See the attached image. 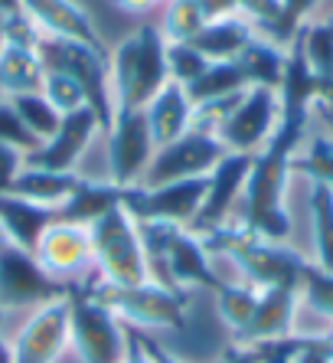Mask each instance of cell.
<instances>
[{
  "label": "cell",
  "instance_id": "obj_16",
  "mask_svg": "<svg viewBox=\"0 0 333 363\" xmlns=\"http://www.w3.org/2000/svg\"><path fill=\"white\" fill-rule=\"evenodd\" d=\"M252 157L255 154H235L229 151L216 167L209 170V186H206V200H203L196 220H193V233L203 236L209 229H216L225 223L229 210L235 206V196L245 194L249 184V170H252Z\"/></svg>",
  "mask_w": 333,
  "mask_h": 363
},
{
  "label": "cell",
  "instance_id": "obj_38",
  "mask_svg": "<svg viewBox=\"0 0 333 363\" xmlns=\"http://www.w3.org/2000/svg\"><path fill=\"white\" fill-rule=\"evenodd\" d=\"M4 40L7 46H23V50H36L43 40V33L36 30V23L26 17L23 10L13 17H4Z\"/></svg>",
  "mask_w": 333,
  "mask_h": 363
},
{
  "label": "cell",
  "instance_id": "obj_39",
  "mask_svg": "<svg viewBox=\"0 0 333 363\" xmlns=\"http://www.w3.org/2000/svg\"><path fill=\"white\" fill-rule=\"evenodd\" d=\"M20 170H23V151L0 144V196L10 194V186H13Z\"/></svg>",
  "mask_w": 333,
  "mask_h": 363
},
{
  "label": "cell",
  "instance_id": "obj_42",
  "mask_svg": "<svg viewBox=\"0 0 333 363\" xmlns=\"http://www.w3.org/2000/svg\"><path fill=\"white\" fill-rule=\"evenodd\" d=\"M137 340H141L144 354H147V360H150V363H184V360H180V357H174V354H170L166 347H160L157 340H147V337H141V334H137Z\"/></svg>",
  "mask_w": 333,
  "mask_h": 363
},
{
  "label": "cell",
  "instance_id": "obj_11",
  "mask_svg": "<svg viewBox=\"0 0 333 363\" xmlns=\"http://www.w3.org/2000/svg\"><path fill=\"white\" fill-rule=\"evenodd\" d=\"M281 118V99L278 89H265V85H252L245 89L242 101L232 108V115L222 121L216 138L222 141L225 151L235 154H259L278 128Z\"/></svg>",
  "mask_w": 333,
  "mask_h": 363
},
{
  "label": "cell",
  "instance_id": "obj_1",
  "mask_svg": "<svg viewBox=\"0 0 333 363\" xmlns=\"http://www.w3.org/2000/svg\"><path fill=\"white\" fill-rule=\"evenodd\" d=\"M203 242H206V249L213 255L232 259L235 269L245 275V281L255 285L259 291L275 288V285H291L300 291V279H304L307 259L291 252L284 242L261 239L245 223L242 226H225L222 223V226L203 233Z\"/></svg>",
  "mask_w": 333,
  "mask_h": 363
},
{
  "label": "cell",
  "instance_id": "obj_22",
  "mask_svg": "<svg viewBox=\"0 0 333 363\" xmlns=\"http://www.w3.org/2000/svg\"><path fill=\"white\" fill-rule=\"evenodd\" d=\"M115 206H121V186H115L111 180H101L98 184V180L79 177L69 200L62 206H56V216L66 223H79V226H92L95 220H101Z\"/></svg>",
  "mask_w": 333,
  "mask_h": 363
},
{
  "label": "cell",
  "instance_id": "obj_12",
  "mask_svg": "<svg viewBox=\"0 0 333 363\" xmlns=\"http://www.w3.org/2000/svg\"><path fill=\"white\" fill-rule=\"evenodd\" d=\"M154 151L144 111H118L108 131V180L121 190L141 184Z\"/></svg>",
  "mask_w": 333,
  "mask_h": 363
},
{
  "label": "cell",
  "instance_id": "obj_10",
  "mask_svg": "<svg viewBox=\"0 0 333 363\" xmlns=\"http://www.w3.org/2000/svg\"><path fill=\"white\" fill-rule=\"evenodd\" d=\"M225 147L216 135H206L200 128H190L184 138L164 144L154 151L147 170H144L141 184L134 186H160L174 184V180H193V177H209V170L225 157Z\"/></svg>",
  "mask_w": 333,
  "mask_h": 363
},
{
  "label": "cell",
  "instance_id": "obj_28",
  "mask_svg": "<svg viewBox=\"0 0 333 363\" xmlns=\"http://www.w3.org/2000/svg\"><path fill=\"white\" fill-rule=\"evenodd\" d=\"M10 101V108L17 111V118L26 125V131L36 138V141H50L56 135L59 121H62V111L52 105L50 99L43 92H23V95H13Z\"/></svg>",
  "mask_w": 333,
  "mask_h": 363
},
{
  "label": "cell",
  "instance_id": "obj_6",
  "mask_svg": "<svg viewBox=\"0 0 333 363\" xmlns=\"http://www.w3.org/2000/svg\"><path fill=\"white\" fill-rule=\"evenodd\" d=\"M92 291L131 328L184 330L186 328V295L176 288L141 281V285H105L101 279L89 281Z\"/></svg>",
  "mask_w": 333,
  "mask_h": 363
},
{
  "label": "cell",
  "instance_id": "obj_31",
  "mask_svg": "<svg viewBox=\"0 0 333 363\" xmlns=\"http://www.w3.org/2000/svg\"><path fill=\"white\" fill-rule=\"evenodd\" d=\"M203 26H206V13L200 0H166L164 23H160L166 43H190Z\"/></svg>",
  "mask_w": 333,
  "mask_h": 363
},
{
  "label": "cell",
  "instance_id": "obj_8",
  "mask_svg": "<svg viewBox=\"0 0 333 363\" xmlns=\"http://www.w3.org/2000/svg\"><path fill=\"white\" fill-rule=\"evenodd\" d=\"M209 177L174 180L160 186H125L121 206L137 223H174V226H193L203 200H206Z\"/></svg>",
  "mask_w": 333,
  "mask_h": 363
},
{
  "label": "cell",
  "instance_id": "obj_47",
  "mask_svg": "<svg viewBox=\"0 0 333 363\" xmlns=\"http://www.w3.org/2000/svg\"><path fill=\"white\" fill-rule=\"evenodd\" d=\"M0 363H13V344L0 334Z\"/></svg>",
  "mask_w": 333,
  "mask_h": 363
},
{
  "label": "cell",
  "instance_id": "obj_14",
  "mask_svg": "<svg viewBox=\"0 0 333 363\" xmlns=\"http://www.w3.org/2000/svg\"><path fill=\"white\" fill-rule=\"evenodd\" d=\"M10 344L13 363H56L69 347V295L36 308Z\"/></svg>",
  "mask_w": 333,
  "mask_h": 363
},
{
  "label": "cell",
  "instance_id": "obj_7",
  "mask_svg": "<svg viewBox=\"0 0 333 363\" xmlns=\"http://www.w3.org/2000/svg\"><path fill=\"white\" fill-rule=\"evenodd\" d=\"M66 295L69 285L52 279L33 252L13 242L0 245V311H36Z\"/></svg>",
  "mask_w": 333,
  "mask_h": 363
},
{
  "label": "cell",
  "instance_id": "obj_15",
  "mask_svg": "<svg viewBox=\"0 0 333 363\" xmlns=\"http://www.w3.org/2000/svg\"><path fill=\"white\" fill-rule=\"evenodd\" d=\"M95 131H101V125L89 105L79 111H69V115H62L56 135L50 141H43L36 151L23 154V164L26 167L52 170V174H72V167L79 164L85 147L92 144Z\"/></svg>",
  "mask_w": 333,
  "mask_h": 363
},
{
  "label": "cell",
  "instance_id": "obj_30",
  "mask_svg": "<svg viewBox=\"0 0 333 363\" xmlns=\"http://www.w3.org/2000/svg\"><path fill=\"white\" fill-rule=\"evenodd\" d=\"M259 288L255 285H232V281H222V288L216 291V308H219V318L229 330H232V337L239 330H245V324L252 321V314H255V304H259Z\"/></svg>",
  "mask_w": 333,
  "mask_h": 363
},
{
  "label": "cell",
  "instance_id": "obj_23",
  "mask_svg": "<svg viewBox=\"0 0 333 363\" xmlns=\"http://www.w3.org/2000/svg\"><path fill=\"white\" fill-rule=\"evenodd\" d=\"M43 76H46V69H43L36 50L4 46V52H0V101L23 92H40Z\"/></svg>",
  "mask_w": 333,
  "mask_h": 363
},
{
  "label": "cell",
  "instance_id": "obj_36",
  "mask_svg": "<svg viewBox=\"0 0 333 363\" xmlns=\"http://www.w3.org/2000/svg\"><path fill=\"white\" fill-rule=\"evenodd\" d=\"M46 99L56 105L62 115H69V111H79L85 108V95L82 89H79V82H75L72 76H66V72H46L43 76V89H40Z\"/></svg>",
  "mask_w": 333,
  "mask_h": 363
},
{
  "label": "cell",
  "instance_id": "obj_26",
  "mask_svg": "<svg viewBox=\"0 0 333 363\" xmlns=\"http://www.w3.org/2000/svg\"><path fill=\"white\" fill-rule=\"evenodd\" d=\"M252 89L242 66L235 60L229 62H209V69L203 72L196 82L186 85V92H190L193 105H203V101H216V99H229L235 92H245Z\"/></svg>",
  "mask_w": 333,
  "mask_h": 363
},
{
  "label": "cell",
  "instance_id": "obj_2",
  "mask_svg": "<svg viewBox=\"0 0 333 363\" xmlns=\"http://www.w3.org/2000/svg\"><path fill=\"white\" fill-rule=\"evenodd\" d=\"M111 95L118 111H144L154 95L170 82L166 40L160 26L144 23L108 52Z\"/></svg>",
  "mask_w": 333,
  "mask_h": 363
},
{
  "label": "cell",
  "instance_id": "obj_24",
  "mask_svg": "<svg viewBox=\"0 0 333 363\" xmlns=\"http://www.w3.org/2000/svg\"><path fill=\"white\" fill-rule=\"evenodd\" d=\"M79 177L75 174H52V170H40V167H26L17 174L10 194L23 196V200L43 203V206H62L69 200V194L75 190Z\"/></svg>",
  "mask_w": 333,
  "mask_h": 363
},
{
  "label": "cell",
  "instance_id": "obj_4",
  "mask_svg": "<svg viewBox=\"0 0 333 363\" xmlns=\"http://www.w3.org/2000/svg\"><path fill=\"white\" fill-rule=\"evenodd\" d=\"M36 52H40V62L46 72H66V76H72L79 82L85 105L95 111L101 131H111L118 108H115V95H111L108 52L85 46V43L52 40V36H43Z\"/></svg>",
  "mask_w": 333,
  "mask_h": 363
},
{
  "label": "cell",
  "instance_id": "obj_18",
  "mask_svg": "<svg viewBox=\"0 0 333 363\" xmlns=\"http://www.w3.org/2000/svg\"><path fill=\"white\" fill-rule=\"evenodd\" d=\"M20 4H23V13L33 20L43 36L72 40L95 46V50H105V43H101L98 30H95V20L75 0H20Z\"/></svg>",
  "mask_w": 333,
  "mask_h": 363
},
{
  "label": "cell",
  "instance_id": "obj_49",
  "mask_svg": "<svg viewBox=\"0 0 333 363\" xmlns=\"http://www.w3.org/2000/svg\"><path fill=\"white\" fill-rule=\"evenodd\" d=\"M4 242H7V236H4V229H0V245H4Z\"/></svg>",
  "mask_w": 333,
  "mask_h": 363
},
{
  "label": "cell",
  "instance_id": "obj_33",
  "mask_svg": "<svg viewBox=\"0 0 333 363\" xmlns=\"http://www.w3.org/2000/svg\"><path fill=\"white\" fill-rule=\"evenodd\" d=\"M317 0H281V17L271 26H265L259 36H265L268 43H275L281 50H288L294 43V36L300 33V26L307 23V17L314 13Z\"/></svg>",
  "mask_w": 333,
  "mask_h": 363
},
{
  "label": "cell",
  "instance_id": "obj_34",
  "mask_svg": "<svg viewBox=\"0 0 333 363\" xmlns=\"http://www.w3.org/2000/svg\"><path fill=\"white\" fill-rule=\"evenodd\" d=\"M209 69V60L193 43H166V72L180 85H190Z\"/></svg>",
  "mask_w": 333,
  "mask_h": 363
},
{
  "label": "cell",
  "instance_id": "obj_43",
  "mask_svg": "<svg viewBox=\"0 0 333 363\" xmlns=\"http://www.w3.org/2000/svg\"><path fill=\"white\" fill-rule=\"evenodd\" d=\"M314 111L320 115V118H324V125L330 128V135H333V82H330V85H324V92L317 95Z\"/></svg>",
  "mask_w": 333,
  "mask_h": 363
},
{
  "label": "cell",
  "instance_id": "obj_27",
  "mask_svg": "<svg viewBox=\"0 0 333 363\" xmlns=\"http://www.w3.org/2000/svg\"><path fill=\"white\" fill-rule=\"evenodd\" d=\"M310 223H314L317 269L333 272V186L310 184Z\"/></svg>",
  "mask_w": 333,
  "mask_h": 363
},
{
  "label": "cell",
  "instance_id": "obj_37",
  "mask_svg": "<svg viewBox=\"0 0 333 363\" xmlns=\"http://www.w3.org/2000/svg\"><path fill=\"white\" fill-rule=\"evenodd\" d=\"M0 144L17 147V151H23V154L40 147V141H36V138L26 131L23 121L17 118V111L10 108V101H0Z\"/></svg>",
  "mask_w": 333,
  "mask_h": 363
},
{
  "label": "cell",
  "instance_id": "obj_20",
  "mask_svg": "<svg viewBox=\"0 0 333 363\" xmlns=\"http://www.w3.org/2000/svg\"><path fill=\"white\" fill-rule=\"evenodd\" d=\"M56 206H43V203L23 200L17 194H4L0 196V229L7 242L20 245L26 252H36L43 233L56 223Z\"/></svg>",
  "mask_w": 333,
  "mask_h": 363
},
{
  "label": "cell",
  "instance_id": "obj_45",
  "mask_svg": "<svg viewBox=\"0 0 333 363\" xmlns=\"http://www.w3.org/2000/svg\"><path fill=\"white\" fill-rule=\"evenodd\" d=\"M128 337H131V350H128L125 363H150V360H147V354H144L141 340H137V334H134V330H128Z\"/></svg>",
  "mask_w": 333,
  "mask_h": 363
},
{
  "label": "cell",
  "instance_id": "obj_46",
  "mask_svg": "<svg viewBox=\"0 0 333 363\" xmlns=\"http://www.w3.org/2000/svg\"><path fill=\"white\" fill-rule=\"evenodd\" d=\"M20 10H23L20 0H0V17H13V13H20Z\"/></svg>",
  "mask_w": 333,
  "mask_h": 363
},
{
  "label": "cell",
  "instance_id": "obj_29",
  "mask_svg": "<svg viewBox=\"0 0 333 363\" xmlns=\"http://www.w3.org/2000/svg\"><path fill=\"white\" fill-rule=\"evenodd\" d=\"M294 40H298L310 72L320 82L330 85L333 82V20H327V23H304Z\"/></svg>",
  "mask_w": 333,
  "mask_h": 363
},
{
  "label": "cell",
  "instance_id": "obj_3",
  "mask_svg": "<svg viewBox=\"0 0 333 363\" xmlns=\"http://www.w3.org/2000/svg\"><path fill=\"white\" fill-rule=\"evenodd\" d=\"M69 344L82 363H125L131 350L128 324L92 291V285H69Z\"/></svg>",
  "mask_w": 333,
  "mask_h": 363
},
{
  "label": "cell",
  "instance_id": "obj_48",
  "mask_svg": "<svg viewBox=\"0 0 333 363\" xmlns=\"http://www.w3.org/2000/svg\"><path fill=\"white\" fill-rule=\"evenodd\" d=\"M4 46H7V40H4V17H0V52H4Z\"/></svg>",
  "mask_w": 333,
  "mask_h": 363
},
{
  "label": "cell",
  "instance_id": "obj_41",
  "mask_svg": "<svg viewBox=\"0 0 333 363\" xmlns=\"http://www.w3.org/2000/svg\"><path fill=\"white\" fill-rule=\"evenodd\" d=\"M216 363H259V350L255 347H245V344H229L222 354L216 357Z\"/></svg>",
  "mask_w": 333,
  "mask_h": 363
},
{
  "label": "cell",
  "instance_id": "obj_44",
  "mask_svg": "<svg viewBox=\"0 0 333 363\" xmlns=\"http://www.w3.org/2000/svg\"><path fill=\"white\" fill-rule=\"evenodd\" d=\"M111 4H115L121 13H134V17H137V13H147V10H154L160 0H111Z\"/></svg>",
  "mask_w": 333,
  "mask_h": 363
},
{
  "label": "cell",
  "instance_id": "obj_5",
  "mask_svg": "<svg viewBox=\"0 0 333 363\" xmlns=\"http://www.w3.org/2000/svg\"><path fill=\"white\" fill-rule=\"evenodd\" d=\"M95 249V272L105 285H141L150 281L144 242L137 233V220H131L125 206L108 210L101 220L89 226Z\"/></svg>",
  "mask_w": 333,
  "mask_h": 363
},
{
  "label": "cell",
  "instance_id": "obj_25",
  "mask_svg": "<svg viewBox=\"0 0 333 363\" xmlns=\"http://www.w3.org/2000/svg\"><path fill=\"white\" fill-rule=\"evenodd\" d=\"M284 60H288V50L268 43L265 36H255V40L242 50V56L235 62L242 66L249 85H265V89H278L284 76Z\"/></svg>",
  "mask_w": 333,
  "mask_h": 363
},
{
  "label": "cell",
  "instance_id": "obj_21",
  "mask_svg": "<svg viewBox=\"0 0 333 363\" xmlns=\"http://www.w3.org/2000/svg\"><path fill=\"white\" fill-rule=\"evenodd\" d=\"M255 36H259L255 33V23L245 20V17H239V13H232V17L209 20L190 43L206 56L209 62H229V60H239L242 50H245Z\"/></svg>",
  "mask_w": 333,
  "mask_h": 363
},
{
  "label": "cell",
  "instance_id": "obj_40",
  "mask_svg": "<svg viewBox=\"0 0 333 363\" xmlns=\"http://www.w3.org/2000/svg\"><path fill=\"white\" fill-rule=\"evenodd\" d=\"M259 360L261 363H291L294 354V334L291 337H281V340H268V344H259Z\"/></svg>",
  "mask_w": 333,
  "mask_h": 363
},
{
  "label": "cell",
  "instance_id": "obj_50",
  "mask_svg": "<svg viewBox=\"0 0 333 363\" xmlns=\"http://www.w3.org/2000/svg\"><path fill=\"white\" fill-rule=\"evenodd\" d=\"M259 363H261V360H259Z\"/></svg>",
  "mask_w": 333,
  "mask_h": 363
},
{
  "label": "cell",
  "instance_id": "obj_9",
  "mask_svg": "<svg viewBox=\"0 0 333 363\" xmlns=\"http://www.w3.org/2000/svg\"><path fill=\"white\" fill-rule=\"evenodd\" d=\"M150 281L166 288H213L219 291L222 279H219L216 265H213V252L206 249L203 236H196L190 226H174L164 242L157 265L150 272Z\"/></svg>",
  "mask_w": 333,
  "mask_h": 363
},
{
  "label": "cell",
  "instance_id": "obj_35",
  "mask_svg": "<svg viewBox=\"0 0 333 363\" xmlns=\"http://www.w3.org/2000/svg\"><path fill=\"white\" fill-rule=\"evenodd\" d=\"M300 301H307L314 311L333 321V272H324L314 262H307L304 279H300Z\"/></svg>",
  "mask_w": 333,
  "mask_h": 363
},
{
  "label": "cell",
  "instance_id": "obj_13",
  "mask_svg": "<svg viewBox=\"0 0 333 363\" xmlns=\"http://www.w3.org/2000/svg\"><path fill=\"white\" fill-rule=\"evenodd\" d=\"M33 255L40 259L43 269L62 285H69V279H85L89 272H95L92 233H89V226H79V223L56 220L43 233Z\"/></svg>",
  "mask_w": 333,
  "mask_h": 363
},
{
  "label": "cell",
  "instance_id": "obj_17",
  "mask_svg": "<svg viewBox=\"0 0 333 363\" xmlns=\"http://www.w3.org/2000/svg\"><path fill=\"white\" fill-rule=\"evenodd\" d=\"M298 304H300L298 288H291V285L265 288L259 295V304H255L252 321L245 324V330H239L232 340L235 344H245V347H259V344H268V340L291 337Z\"/></svg>",
  "mask_w": 333,
  "mask_h": 363
},
{
  "label": "cell",
  "instance_id": "obj_19",
  "mask_svg": "<svg viewBox=\"0 0 333 363\" xmlns=\"http://www.w3.org/2000/svg\"><path fill=\"white\" fill-rule=\"evenodd\" d=\"M193 111H196V105H193L186 85L170 79V82L144 105V121H147V128H150L154 147H164V144L184 138L193 128Z\"/></svg>",
  "mask_w": 333,
  "mask_h": 363
},
{
  "label": "cell",
  "instance_id": "obj_32",
  "mask_svg": "<svg viewBox=\"0 0 333 363\" xmlns=\"http://www.w3.org/2000/svg\"><path fill=\"white\" fill-rule=\"evenodd\" d=\"M291 174H304L310 184L333 186V135H320L307 144L304 154H294Z\"/></svg>",
  "mask_w": 333,
  "mask_h": 363
}]
</instances>
